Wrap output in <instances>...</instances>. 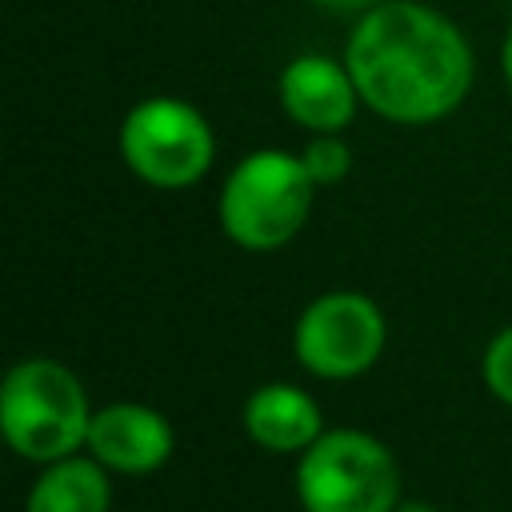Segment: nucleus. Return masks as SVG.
<instances>
[{"instance_id":"f257e3e1","label":"nucleus","mask_w":512,"mask_h":512,"mask_svg":"<svg viewBox=\"0 0 512 512\" xmlns=\"http://www.w3.org/2000/svg\"><path fill=\"white\" fill-rule=\"evenodd\" d=\"M344 64L364 108L404 128L452 116L476 76L472 44L460 24L420 0H380L372 12L356 16Z\"/></svg>"},{"instance_id":"f03ea898","label":"nucleus","mask_w":512,"mask_h":512,"mask_svg":"<svg viewBox=\"0 0 512 512\" xmlns=\"http://www.w3.org/2000/svg\"><path fill=\"white\" fill-rule=\"evenodd\" d=\"M316 204V180L300 152L256 148L240 156L220 188V232L244 252H276L300 236Z\"/></svg>"},{"instance_id":"7ed1b4c3","label":"nucleus","mask_w":512,"mask_h":512,"mask_svg":"<svg viewBox=\"0 0 512 512\" xmlns=\"http://www.w3.org/2000/svg\"><path fill=\"white\" fill-rule=\"evenodd\" d=\"M0 428L12 452L36 464H56L88 444L92 408L72 368L32 356L8 368L0 388Z\"/></svg>"},{"instance_id":"20e7f679","label":"nucleus","mask_w":512,"mask_h":512,"mask_svg":"<svg viewBox=\"0 0 512 512\" xmlns=\"http://www.w3.org/2000/svg\"><path fill=\"white\" fill-rule=\"evenodd\" d=\"M120 160L124 168L160 188L180 192L208 176L216 160V136L200 108L180 96H144L120 120Z\"/></svg>"},{"instance_id":"39448f33","label":"nucleus","mask_w":512,"mask_h":512,"mask_svg":"<svg viewBox=\"0 0 512 512\" xmlns=\"http://www.w3.org/2000/svg\"><path fill=\"white\" fill-rule=\"evenodd\" d=\"M296 492L308 512H392L400 472L380 440L356 428H336L304 452Z\"/></svg>"},{"instance_id":"423d86ee","label":"nucleus","mask_w":512,"mask_h":512,"mask_svg":"<svg viewBox=\"0 0 512 512\" xmlns=\"http://www.w3.org/2000/svg\"><path fill=\"white\" fill-rule=\"evenodd\" d=\"M388 340L384 312L372 296L352 288L320 292L292 328V352L304 372L320 380H352L368 372Z\"/></svg>"},{"instance_id":"0eeeda50","label":"nucleus","mask_w":512,"mask_h":512,"mask_svg":"<svg viewBox=\"0 0 512 512\" xmlns=\"http://www.w3.org/2000/svg\"><path fill=\"white\" fill-rule=\"evenodd\" d=\"M280 108L292 124L304 132H344L356 120V108L364 104L356 92V80L344 60H332L324 52H300L284 64L276 80Z\"/></svg>"},{"instance_id":"6e6552de","label":"nucleus","mask_w":512,"mask_h":512,"mask_svg":"<svg viewBox=\"0 0 512 512\" xmlns=\"http://www.w3.org/2000/svg\"><path fill=\"white\" fill-rule=\"evenodd\" d=\"M84 448L92 452V460H100L112 472L144 476L172 456V424L148 404H132V400L104 404L92 412Z\"/></svg>"},{"instance_id":"1a4fd4ad","label":"nucleus","mask_w":512,"mask_h":512,"mask_svg":"<svg viewBox=\"0 0 512 512\" xmlns=\"http://www.w3.org/2000/svg\"><path fill=\"white\" fill-rule=\"evenodd\" d=\"M244 432L268 452H308L324 436V420L304 388L264 384L244 400Z\"/></svg>"},{"instance_id":"9d476101","label":"nucleus","mask_w":512,"mask_h":512,"mask_svg":"<svg viewBox=\"0 0 512 512\" xmlns=\"http://www.w3.org/2000/svg\"><path fill=\"white\" fill-rule=\"evenodd\" d=\"M24 512H108V476L100 460L64 456L40 472Z\"/></svg>"},{"instance_id":"9b49d317","label":"nucleus","mask_w":512,"mask_h":512,"mask_svg":"<svg viewBox=\"0 0 512 512\" xmlns=\"http://www.w3.org/2000/svg\"><path fill=\"white\" fill-rule=\"evenodd\" d=\"M300 160H304L308 176L316 180V188H332V184H340V180L352 172V148H348L344 132H320V136H308Z\"/></svg>"},{"instance_id":"f8f14e48","label":"nucleus","mask_w":512,"mask_h":512,"mask_svg":"<svg viewBox=\"0 0 512 512\" xmlns=\"http://www.w3.org/2000/svg\"><path fill=\"white\" fill-rule=\"evenodd\" d=\"M480 372H484V384L492 388V396L512 408V324L500 328V332L488 340Z\"/></svg>"},{"instance_id":"ddd939ff","label":"nucleus","mask_w":512,"mask_h":512,"mask_svg":"<svg viewBox=\"0 0 512 512\" xmlns=\"http://www.w3.org/2000/svg\"><path fill=\"white\" fill-rule=\"evenodd\" d=\"M316 8H324V12H332V16H364V12H372L380 0H312Z\"/></svg>"},{"instance_id":"4468645a","label":"nucleus","mask_w":512,"mask_h":512,"mask_svg":"<svg viewBox=\"0 0 512 512\" xmlns=\"http://www.w3.org/2000/svg\"><path fill=\"white\" fill-rule=\"evenodd\" d=\"M500 72H504V84L512 92V24L504 28V40H500Z\"/></svg>"},{"instance_id":"2eb2a0df","label":"nucleus","mask_w":512,"mask_h":512,"mask_svg":"<svg viewBox=\"0 0 512 512\" xmlns=\"http://www.w3.org/2000/svg\"><path fill=\"white\" fill-rule=\"evenodd\" d=\"M392 512H436V508L424 504V500H408V504H400V508H392Z\"/></svg>"}]
</instances>
